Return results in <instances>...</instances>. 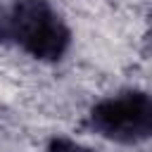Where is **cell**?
<instances>
[{"label":"cell","mask_w":152,"mask_h":152,"mask_svg":"<svg viewBox=\"0 0 152 152\" xmlns=\"http://www.w3.org/2000/svg\"><path fill=\"white\" fill-rule=\"evenodd\" d=\"M5 38L40 62H57L71 45V31L48 0H14L2 19Z\"/></svg>","instance_id":"cell-1"},{"label":"cell","mask_w":152,"mask_h":152,"mask_svg":"<svg viewBox=\"0 0 152 152\" xmlns=\"http://www.w3.org/2000/svg\"><path fill=\"white\" fill-rule=\"evenodd\" d=\"M88 126L100 138L119 145L152 140V95L138 88L107 95L90 107Z\"/></svg>","instance_id":"cell-2"},{"label":"cell","mask_w":152,"mask_h":152,"mask_svg":"<svg viewBox=\"0 0 152 152\" xmlns=\"http://www.w3.org/2000/svg\"><path fill=\"white\" fill-rule=\"evenodd\" d=\"M48 152H93L90 147L71 140V138H64V135H57L48 142Z\"/></svg>","instance_id":"cell-3"},{"label":"cell","mask_w":152,"mask_h":152,"mask_svg":"<svg viewBox=\"0 0 152 152\" xmlns=\"http://www.w3.org/2000/svg\"><path fill=\"white\" fill-rule=\"evenodd\" d=\"M5 36V26H2V19H0V38Z\"/></svg>","instance_id":"cell-4"}]
</instances>
